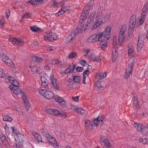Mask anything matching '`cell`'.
Masks as SVG:
<instances>
[{"mask_svg":"<svg viewBox=\"0 0 148 148\" xmlns=\"http://www.w3.org/2000/svg\"><path fill=\"white\" fill-rule=\"evenodd\" d=\"M134 63H135V61L134 57H132V58H131L129 60H128V63H127L126 70H125V79H128L130 76H131L133 71Z\"/></svg>","mask_w":148,"mask_h":148,"instance_id":"277c9868","label":"cell"},{"mask_svg":"<svg viewBox=\"0 0 148 148\" xmlns=\"http://www.w3.org/2000/svg\"><path fill=\"white\" fill-rule=\"evenodd\" d=\"M127 50H128V55L131 58L134 57V56L135 55V52H134V49L133 46L131 44L128 45Z\"/></svg>","mask_w":148,"mask_h":148,"instance_id":"4316f807","label":"cell"},{"mask_svg":"<svg viewBox=\"0 0 148 148\" xmlns=\"http://www.w3.org/2000/svg\"><path fill=\"white\" fill-rule=\"evenodd\" d=\"M85 126L87 130H89V131H91V130L93 129V127H94L93 123L91 122V121L89 120H86Z\"/></svg>","mask_w":148,"mask_h":148,"instance_id":"f1b7e54d","label":"cell"},{"mask_svg":"<svg viewBox=\"0 0 148 148\" xmlns=\"http://www.w3.org/2000/svg\"><path fill=\"white\" fill-rule=\"evenodd\" d=\"M80 64L83 67H86L87 65V63L85 60H81L80 61Z\"/></svg>","mask_w":148,"mask_h":148,"instance_id":"681fc988","label":"cell"},{"mask_svg":"<svg viewBox=\"0 0 148 148\" xmlns=\"http://www.w3.org/2000/svg\"><path fill=\"white\" fill-rule=\"evenodd\" d=\"M101 119H100V116H98L97 118H95L93 120V125H95V126H98V125H99L100 122H101Z\"/></svg>","mask_w":148,"mask_h":148,"instance_id":"b9f144b4","label":"cell"},{"mask_svg":"<svg viewBox=\"0 0 148 148\" xmlns=\"http://www.w3.org/2000/svg\"><path fill=\"white\" fill-rule=\"evenodd\" d=\"M11 15V11L9 9H8L6 10V12H5V17L6 19H9V17H10Z\"/></svg>","mask_w":148,"mask_h":148,"instance_id":"c3c4849f","label":"cell"},{"mask_svg":"<svg viewBox=\"0 0 148 148\" xmlns=\"http://www.w3.org/2000/svg\"><path fill=\"white\" fill-rule=\"evenodd\" d=\"M75 68V65L74 64H72L69 67L67 68V69L65 70L64 73L66 74H69L71 73H72L73 71H74Z\"/></svg>","mask_w":148,"mask_h":148,"instance_id":"1f68e13d","label":"cell"},{"mask_svg":"<svg viewBox=\"0 0 148 148\" xmlns=\"http://www.w3.org/2000/svg\"><path fill=\"white\" fill-rule=\"evenodd\" d=\"M107 46H108L107 42L101 43V46H100V47H101V49L103 50H105L106 48H107Z\"/></svg>","mask_w":148,"mask_h":148,"instance_id":"ee69618b","label":"cell"},{"mask_svg":"<svg viewBox=\"0 0 148 148\" xmlns=\"http://www.w3.org/2000/svg\"><path fill=\"white\" fill-rule=\"evenodd\" d=\"M4 24H5V22L3 21V20L2 19V20H1V26L3 27V26H4Z\"/></svg>","mask_w":148,"mask_h":148,"instance_id":"11a10c76","label":"cell"},{"mask_svg":"<svg viewBox=\"0 0 148 148\" xmlns=\"http://www.w3.org/2000/svg\"><path fill=\"white\" fill-rule=\"evenodd\" d=\"M9 42L16 46H21L23 44L24 41L22 39L16 37H11L9 39Z\"/></svg>","mask_w":148,"mask_h":148,"instance_id":"2e32d148","label":"cell"},{"mask_svg":"<svg viewBox=\"0 0 148 148\" xmlns=\"http://www.w3.org/2000/svg\"><path fill=\"white\" fill-rule=\"evenodd\" d=\"M89 74H90V69L87 68L86 71L83 73V82L84 84H86V79L87 77L89 76Z\"/></svg>","mask_w":148,"mask_h":148,"instance_id":"8d00e7d4","label":"cell"},{"mask_svg":"<svg viewBox=\"0 0 148 148\" xmlns=\"http://www.w3.org/2000/svg\"><path fill=\"white\" fill-rule=\"evenodd\" d=\"M118 57V42L116 36H114L113 38V49L112 53V61L113 63L115 62Z\"/></svg>","mask_w":148,"mask_h":148,"instance_id":"5b68a950","label":"cell"},{"mask_svg":"<svg viewBox=\"0 0 148 148\" xmlns=\"http://www.w3.org/2000/svg\"><path fill=\"white\" fill-rule=\"evenodd\" d=\"M66 148H71V146H66Z\"/></svg>","mask_w":148,"mask_h":148,"instance_id":"9f6ffc18","label":"cell"},{"mask_svg":"<svg viewBox=\"0 0 148 148\" xmlns=\"http://www.w3.org/2000/svg\"><path fill=\"white\" fill-rule=\"evenodd\" d=\"M76 70L77 72H81L83 71V68L82 67H78L76 68Z\"/></svg>","mask_w":148,"mask_h":148,"instance_id":"816d5d0a","label":"cell"},{"mask_svg":"<svg viewBox=\"0 0 148 148\" xmlns=\"http://www.w3.org/2000/svg\"><path fill=\"white\" fill-rule=\"evenodd\" d=\"M31 17V14L30 13H25L24 15L23 16V17H22V20H23V19H27L29 18V17Z\"/></svg>","mask_w":148,"mask_h":148,"instance_id":"7dc6e473","label":"cell"},{"mask_svg":"<svg viewBox=\"0 0 148 148\" xmlns=\"http://www.w3.org/2000/svg\"><path fill=\"white\" fill-rule=\"evenodd\" d=\"M30 30H31V31L34 32V33H39V32H41V31H42V30H41V28L39 27L36 26V25H33V26H31V27H30Z\"/></svg>","mask_w":148,"mask_h":148,"instance_id":"74e56055","label":"cell"},{"mask_svg":"<svg viewBox=\"0 0 148 148\" xmlns=\"http://www.w3.org/2000/svg\"><path fill=\"white\" fill-rule=\"evenodd\" d=\"M101 33H98L96 34H94L90 36L87 38L86 42L87 43H94L100 41V37H101Z\"/></svg>","mask_w":148,"mask_h":148,"instance_id":"5bb4252c","label":"cell"},{"mask_svg":"<svg viewBox=\"0 0 148 148\" xmlns=\"http://www.w3.org/2000/svg\"><path fill=\"white\" fill-rule=\"evenodd\" d=\"M50 79L51 83H52V85H53L54 88L58 90V83H57V80L53 74H51V75L50 76Z\"/></svg>","mask_w":148,"mask_h":148,"instance_id":"d4e9b609","label":"cell"},{"mask_svg":"<svg viewBox=\"0 0 148 148\" xmlns=\"http://www.w3.org/2000/svg\"><path fill=\"white\" fill-rule=\"evenodd\" d=\"M9 88L10 89V90L13 92V93L17 95L22 94V93H23V92L22 91V90L20 89V88H19V87L11 85L9 86Z\"/></svg>","mask_w":148,"mask_h":148,"instance_id":"ffe728a7","label":"cell"},{"mask_svg":"<svg viewBox=\"0 0 148 148\" xmlns=\"http://www.w3.org/2000/svg\"><path fill=\"white\" fill-rule=\"evenodd\" d=\"M148 13V5L147 4H146L144 5V7L142 9V11H141V16H140L139 19V22H138V25L139 26L142 25L143 24V23H144L145 20L146 15H147Z\"/></svg>","mask_w":148,"mask_h":148,"instance_id":"8fae6325","label":"cell"},{"mask_svg":"<svg viewBox=\"0 0 148 148\" xmlns=\"http://www.w3.org/2000/svg\"><path fill=\"white\" fill-rule=\"evenodd\" d=\"M0 57H1V61L4 64H5L6 66L12 68L15 67V64L8 56L5 55V54H1Z\"/></svg>","mask_w":148,"mask_h":148,"instance_id":"7c38bea8","label":"cell"},{"mask_svg":"<svg viewBox=\"0 0 148 148\" xmlns=\"http://www.w3.org/2000/svg\"><path fill=\"white\" fill-rule=\"evenodd\" d=\"M73 80L76 83H79L80 82L81 78L80 76H74V78H73Z\"/></svg>","mask_w":148,"mask_h":148,"instance_id":"7bdbcfd3","label":"cell"},{"mask_svg":"<svg viewBox=\"0 0 148 148\" xmlns=\"http://www.w3.org/2000/svg\"><path fill=\"white\" fill-rule=\"evenodd\" d=\"M8 80L9 82L12 85L19 87V83L17 82L13 77H12V76H8Z\"/></svg>","mask_w":148,"mask_h":148,"instance_id":"f546056e","label":"cell"},{"mask_svg":"<svg viewBox=\"0 0 148 148\" xmlns=\"http://www.w3.org/2000/svg\"><path fill=\"white\" fill-rule=\"evenodd\" d=\"M54 98H55V101H56L58 104L63 106V107H66V106H67L66 101H65L63 98L61 97L58 96V95H55Z\"/></svg>","mask_w":148,"mask_h":148,"instance_id":"44dd1931","label":"cell"},{"mask_svg":"<svg viewBox=\"0 0 148 148\" xmlns=\"http://www.w3.org/2000/svg\"><path fill=\"white\" fill-rule=\"evenodd\" d=\"M104 19H98V20H97L95 22L94 24L93 27L91 28V30H94L98 27H100L101 25L104 23Z\"/></svg>","mask_w":148,"mask_h":148,"instance_id":"603a6c76","label":"cell"},{"mask_svg":"<svg viewBox=\"0 0 148 148\" xmlns=\"http://www.w3.org/2000/svg\"><path fill=\"white\" fill-rule=\"evenodd\" d=\"M44 38L45 41L50 42H53L58 39V35L56 33H53V32H49V33H47L45 35Z\"/></svg>","mask_w":148,"mask_h":148,"instance_id":"9c48e42d","label":"cell"},{"mask_svg":"<svg viewBox=\"0 0 148 148\" xmlns=\"http://www.w3.org/2000/svg\"><path fill=\"white\" fill-rule=\"evenodd\" d=\"M30 68L33 72L36 73V74H40L41 73H42V69H41L39 67H36L35 66H31L30 67Z\"/></svg>","mask_w":148,"mask_h":148,"instance_id":"4dcf8cb0","label":"cell"},{"mask_svg":"<svg viewBox=\"0 0 148 148\" xmlns=\"http://www.w3.org/2000/svg\"><path fill=\"white\" fill-rule=\"evenodd\" d=\"M139 142L141 143H142V144H143L147 145L148 142V140L147 138H140Z\"/></svg>","mask_w":148,"mask_h":148,"instance_id":"f6af8a7d","label":"cell"},{"mask_svg":"<svg viewBox=\"0 0 148 148\" xmlns=\"http://www.w3.org/2000/svg\"><path fill=\"white\" fill-rule=\"evenodd\" d=\"M32 59H33V61L35 62V63H41L42 61V58H41V57L36 56H34L32 57Z\"/></svg>","mask_w":148,"mask_h":148,"instance_id":"ab89813d","label":"cell"},{"mask_svg":"<svg viewBox=\"0 0 148 148\" xmlns=\"http://www.w3.org/2000/svg\"><path fill=\"white\" fill-rule=\"evenodd\" d=\"M46 112L48 113L49 114H51V115L55 116H63L66 117V114H64L58 111V109H55V108H48L46 109Z\"/></svg>","mask_w":148,"mask_h":148,"instance_id":"4fadbf2b","label":"cell"},{"mask_svg":"<svg viewBox=\"0 0 148 148\" xmlns=\"http://www.w3.org/2000/svg\"><path fill=\"white\" fill-rule=\"evenodd\" d=\"M44 2V1H37V0H32V1H28V3H29L33 6H37L41 5Z\"/></svg>","mask_w":148,"mask_h":148,"instance_id":"d590c367","label":"cell"},{"mask_svg":"<svg viewBox=\"0 0 148 148\" xmlns=\"http://www.w3.org/2000/svg\"><path fill=\"white\" fill-rule=\"evenodd\" d=\"M134 126L135 128L138 131L141 132V133H145L147 131V127L146 125H143L142 124H140L138 123H134Z\"/></svg>","mask_w":148,"mask_h":148,"instance_id":"e0dca14e","label":"cell"},{"mask_svg":"<svg viewBox=\"0 0 148 148\" xmlns=\"http://www.w3.org/2000/svg\"><path fill=\"white\" fill-rule=\"evenodd\" d=\"M39 93L44 97L45 98L48 100L53 99L55 98V94L53 92L49 91V90H47V89H41L39 90Z\"/></svg>","mask_w":148,"mask_h":148,"instance_id":"30bf717a","label":"cell"},{"mask_svg":"<svg viewBox=\"0 0 148 148\" xmlns=\"http://www.w3.org/2000/svg\"><path fill=\"white\" fill-rule=\"evenodd\" d=\"M101 142L106 148H110L111 146V143L109 142V139L105 137H102L101 138Z\"/></svg>","mask_w":148,"mask_h":148,"instance_id":"484cf974","label":"cell"},{"mask_svg":"<svg viewBox=\"0 0 148 148\" xmlns=\"http://www.w3.org/2000/svg\"><path fill=\"white\" fill-rule=\"evenodd\" d=\"M94 3V1H89L87 4L86 5V6L84 8L83 10L82 13H81L80 18H79V22L80 24H82L84 23V22L85 21L86 19L88 17V16L90 13V11L93 8Z\"/></svg>","mask_w":148,"mask_h":148,"instance_id":"6da1fadb","label":"cell"},{"mask_svg":"<svg viewBox=\"0 0 148 148\" xmlns=\"http://www.w3.org/2000/svg\"><path fill=\"white\" fill-rule=\"evenodd\" d=\"M133 104L135 106V107L137 109H139L140 108V104L139 100H138L137 97L136 95H134L133 97Z\"/></svg>","mask_w":148,"mask_h":148,"instance_id":"e575fe53","label":"cell"},{"mask_svg":"<svg viewBox=\"0 0 148 148\" xmlns=\"http://www.w3.org/2000/svg\"><path fill=\"white\" fill-rule=\"evenodd\" d=\"M76 56H77L76 53H75V52H72V53H71L69 55H68V57L69 58H75Z\"/></svg>","mask_w":148,"mask_h":148,"instance_id":"bcb514c9","label":"cell"},{"mask_svg":"<svg viewBox=\"0 0 148 148\" xmlns=\"http://www.w3.org/2000/svg\"><path fill=\"white\" fill-rule=\"evenodd\" d=\"M72 108L75 111L76 113H78V114H82V115H84V114H86V111L85 109H83V108L79 107V106H75V105H72Z\"/></svg>","mask_w":148,"mask_h":148,"instance_id":"cb8c5ba5","label":"cell"},{"mask_svg":"<svg viewBox=\"0 0 148 148\" xmlns=\"http://www.w3.org/2000/svg\"><path fill=\"white\" fill-rule=\"evenodd\" d=\"M42 134L44 135L46 139L47 140V142L50 144L51 145L53 146L55 148H58V144L57 140L53 137V136H51L48 133V131L46 130H42Z\"/></svg>","mask_w":148,"mask_h":148,"instance_id":"3957f363","label":"cell"},{"mask_svg":"<svg viewBox=\"0 0 148 148\" xmlns=\"http://www.w3.org/2000/svg\"><path fill=\"white\" fill-rule=\"evenodd\" d=\"M41 83H42V87H47L49 86V80L47 79L46 77L45 76H41Z\"/></svg>","mask_w":148,"mask_h":148,"instance_id":"83f0119b","label":"cell"},{"mask_svg":"<svg viewBox=\"0 0 148 148\" xmlns=\"http://www.w3.org/2000/svg\"><path fill=\"white\" fill-rule=\"evenodd\" d=\"M126 29H127L126 24H123L120 27V30H119L117 42H118L119 45L120 46H122L124 44V42H125Z\"/></svg>","mask_w":148,"mask_h":148,"instance_id":"52a82bcc","label":"cell"},{"mask_svg":"<svg viewBox=\"0 0 148 148\" xmlns=\"http://www.w3.org/2000/svg\"><path fill=\"white\" fill-rule=\"evenodd\" d=\"M111 30H112V28H111V26H107L105 28L104 31H103V33H101V37H100V42L101 43L108 42V40L110 39Z\"/></svg>","mask_w":148,"mask_h":148,"instance_id":"8992f818","label":"cell"},{"mask_svg":"<svg viewBox=\"0 0 148 148\" xmlns=\"http://www.w3.org/2000/svg\"><path fill=\"white\" fill-rule=\"evenodd\" d=\"M33 136L34 137L35 139L38 142H43L42 137H41V136L39 134H38V133H36V132H33Z\"/></svg>","mask_w":148,"mask_h":148,"instance_id":"836d02e7","label":"cell"},{"mask_svg":"<svg viewBox=\"0 0 148 148\" xmlns=\"http://www.w3.org/2000/svg\"><path fill=\"white\" fill-rule=\"evenodd\" d=\"M0 138H1V141H2V144L4 145L5 146H8L9 145V142L8 141L7 139H6V137L3 134V133L2 132H1V134H0Z\"/></svg>","mask_w":148,"mask_h":148,"instance_id":"d6a6232c","label":"cell"},{"mask_svg":"<svg viewBox=\"0 0 148 148\" xmlns=\"http://www.w3.org/2000/svg\"><path fill=\"white\" fill-rule=\"evenodd\" d=\"M72 100H74V101H75V102H78L79 101V96L73 97H72Z\"/></svg>","mask_w":148,"mask_h":148,"instance_id":"f5cc1de1","label":"cell"},{"mask_svg":"<svg viewBox=\"0 0 148 148\" xmlns=\"http://www.w3.org/2000/svg\"><path fill=\"white\" fill-rule=\"evenodd\" d=\"M79 31H80V30H79V28H76V29L74 31H72V33L69 34V35L68 36L67 38L66 42L67 43V44L71 42V41H72L73 39H74V38L76 37V36L78 34Z\"/></svg>","mask_w":148,"mask_h":148,"instance_id":"ac0fdd59","label":"cell"},{"mask_svg":"<svg viewBox=\"0 0 148 148\" xmlns=\"http://www.w3.org/2000/svg\"><path fill=\"white\" fill-rule=\"evenodd\" d=\"M137 22V16L136 14H133L131 16L130 19L129 21V25H128V37L131 38L133 35L134 30L135 27H136Z\"/></svg>","mask_w":148,"mask_h":148,"instance_id":"7a4b0ae2","label":"cell"},{"mask_svg":"<svg viewBox=\"0 0 148 148\" xmlns=\"http://www.w3.org/2000/svg\"><path fill=\"white\" fill-rule=\"evenodd\" d=\"M70 8H71L68 6H63V7H62L60 9V10L58 11V12L55 14V16H59L63 15V14L65 13L66 12L69 11L70 10Z\"/></svg>","mask_w":148,"mask_h":148,"instance_id":"7402d4cb","label":"cell"},{"mask_svg":"<svg viewBox=\"0 0 148 148\" xmlns=\"http://www.w3.org/2000/svg\"><path fill=\"white\" fill-rule=\"evenodd\" d=\"M145 36L146 38H148V24H146L145 25Z\"/></svg>","mask_w":148,"mask_h":148,"instance_id":"db71d44e","label":"cell"},{"mask_svg":"<svg viewBox=\"0 0 148 148\" xmlns=\"http://www.w3.org/2000/svg\"><path fill=\"white\" fill-rule=\"evenodd\" d=\"M2 119L4 122H11L13 120L12 117L8 115H4L2 116Z\"/></svg>","mask_w":148,"mask_h":148,"instance_id":"f35d334b","label":"cell"},{"mask_svg":"<svg viewBox=\"0 0 148 148\" xmlns=\"http://www.w3.org/2000/svg\"><path fill=\"white\" fill-rule=\"evenodd\" d=\"M96 12H93L89 16V17H88V19H87V22H86V23L85 24V25L82 27V29H81V31L82 32H85L86 31V30L88 29V28L90 27V25H91V24L93 23V22L94 20V19L96 17Z\"/></svg>","mask_w":148,"mask_h":148,"instance_id":"ba28073f","label":"cell"},{"mask_svg":"<svg viewBox=\"0 0 148 148\" xmlns=\"http://www.w3.org/2000/svg\"><path fill=\"white\" fill-rule=\"evenodd\" d=\"M0 77L2 79H3L5 77V73L4 72V71H3L2 69H1V70H0Z\"/></svg>","mask_w":148,"mask_h":148,"instance_id":"f907efd6","label":"cell"},{"mask_svg":"<svg viewBox=\"0 0 148 148\" xmlns=\"http://www.w3.org/2000/svg\"><path fill=\"white\" fill-rule=\"evenodd\" d=\"M106 76H107V72H102V73H100V74H98V78L99 79H103L105 78Z\"/></svg>","mask_w":148,"mask_h":148,"instance_id":"60d3db41","label":"cell"},{"mask_svg":"<svg viewBox=\"0 0 148 148\" xmlns=\"http://www.w3.org/2000/svg\"><path fill=\"white\" fill-rule=\"evenodd\" d=\"M144 45V39L142 34H140L138 36L137 45V50L138 52H140L142 49Z\"/></svg>","mask_w":148,"mask_h":148,"instance_id":"9a60e30c","label":"cell"},{"mask_svg":"<svg viewBox=\"0 0 148 148\" xmlns=\"http://www.w3.org/2000/svg\"><path fill=\"white\" fill-rule=\"evenodd\" d=\"M22 99H23V101L24 104L25 109H26V110L27 111H29L30 109V103L29 102V100H28L27 95L25 94L24 92L22 93Z\"/></svg>","mask_w":148,"mask_h":148,"instance_id":"d6986e66","label":"cell"}]
</instances>
